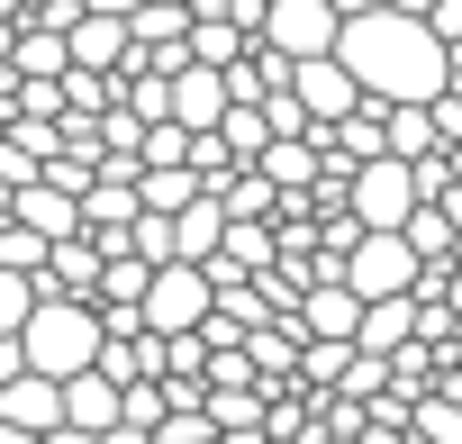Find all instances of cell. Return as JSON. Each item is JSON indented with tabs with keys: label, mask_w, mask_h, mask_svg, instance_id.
<instances>
[{
	"label": "cell",
	"mask_w": 462,
	"mask_h": 444,
	"mask_svg": "<svg viewBox=\"0 0 462 444\" xmlns=\"http://www.w3.org/2000/svg\"><path fill=\"white\" fill-rule=\"evenodd\" d=\"M336 55H345V73L363 82L372 109H435V100L453 91V46H444L426 19H408V10L354 19Z\"/></svg>",
	"instance_id": "obj_1"
},
{
	"label": "cell",
	"mask_w": 462,
	"mask_h": 444,
	"mask_svg": "<svg viewBox=\"0 0 462 444\" xmlns=\"http://www.w3.org/2000/svg\"><path fill=\"white\" fill-rule=\"evenodd\" d=\"M226 227H236V217H226V199H217V190H208L199 208H181V217H172L181 264H217V254H226Z\"/></svg>",
	"instance_id": "obj_14"
},
{
	"label": "cell",
	"mask_w": 462,
	"mask_h": 444,
	"mask_svg": "<svg viewBox=\"0 0 462 444\" xmlns=\"http://www.w3.org/2000/svg\"><path fill=\"white\" fill-rule=\"evenodd\" d=\"M46 264H55V245H46L37 227H19V217H10V227H0V273H28V282H37Z\"/></svg>",
	"instance_id": "obj_22"
},
{
	"label": "cell",
	"mask_w": 462,
	"mask_h": 444,
	"mask_svg": "<svg viewBox=\"0 0 462 444\" xmlns=\"http://www.w3.org/2000/svg\"><path fill=\"white\" fill-rule=\"evenodd\" d=\"M263 118H273V136H318V118L300 109V91H282V100H263Z\"/></svg>",
	"instance_id": "obj_25"
},
{
	"label": "cell",
	"mask_w": 462,
	"mask_h": 444,
	"mask_svg": "<svg viewBox=\"0 0 462 444\" xmlns=\"http://www.w3.org/2000/svg\"><path fill=\"white\" fill-rule=\"evenodd\" d=\"M408 444H462V399H453V390H426V399H417Z\"/></svg>",
	"instance_id": "obj_21"
},
{
	"label": "cell",
	"mask_w": 462,
	"mask_h": 444,
	"mask_svg": "<svg viewBox=\"0 0 462 444\" xmlns=\"http://www.w3.org/2000/svg\"><path fill=\"white\" fill-rule=\"evenodd\" d=\"M363 318H372V309H363L345 282H318V291L300 300V318H291V327H300L309 345H363Z\"/></svg>",
	"instance_id": "obj_8"
},
{
	"label": "cell",
	"mask_w": 462,
	"mask_h": 444,
	"mask_svg": "<svg viewBox=\"0 0 462 444\" xmlns=\"http://www.w3.org/2000/svg\"><path fill=\"white\" fill-rule=\"evenodd\" d=\"M28 372H46V381H82V372H100V354H109V318L91 309V300H37V318H28Z\"/></svg>",
	"instance_id": "obj_2"
},
{
	"label": "cell",
	"mask_w": 462,
	"mask_h": 444,
	"mask_svg": "<svg viewBox=\"0 0 462 444\" xmlns=\"http://www.w3.org/2000/svg\"><path fill=\"white\" fill-rule=\"evenodd\" d=\"M163 10H190V19H199V0H163Z\"/></svg>",
	"instance_id": "obj_29"
},
{
	"label": "cell",
	"mask_w": 462,
	"mask_h": 444,
	"mask_svg": "<svg viewBox=\"0 0 462 444\" xmlns=\"http://www.w3.org/2000/svg\"><path fill=\"white\" fill-rule=\"evenodd\" d=\"M19 381H28V345H19V336H0V390H19Z\"/></svg>",
	"instance_id": "obj_26"
},
{
	"label": "cell",
	"mask_w": 462,
	"mask_h": 444,
	"mask_svg": "<svg viewBox=\"0 0 462 444\" xmlns=\"http://www.w3.org/2000/svg\"><path fill=\"white\" fill-rule=\"evenodd\" d=\"M417 282H426V264H417L408 236H363L354 264H345V291H354L363 309H381V300H417Z\"/></svg>",
	"instance_id": "obj_4"
},
{
	"label": "cell",
	"mask_w": 462,
	"mask_h": 444,
	"mask_svg": "<svg viewBox=\"0 0 462 444\" xmlns=\"http://www.w3.org/2000/svg\"><path fill=\"white\" fill-rule=\"evenodd\" d=\"M19 37H28V28H19V10H0V64L19 55Z\"/></svg>",
	"instance_id": "obj_28"
},
{
	"label": "cell",
	"mask_w": 462,
	"mask_h": 444,
	"mask_svg": "<svg viewBox=\"0 0 462 444\" xmlns=\"http://www.w3.org/2000/svg\"><path fill=\"white\" fill-rule=\"evenodd\" d=\"M390 154H399V163H426V154H444V127H435V109H390Z\"/></svg>",
	"instance_id": "obj_19"
},
{
	"label": "cell",
	"mask_w": 462,
	"mask_h": 444,
	"mask_svg": "<svg viewBox=\"0 0 462 444\" xmlns=\"http://www.w3.org/2000/svg\"><path fill=\"white\" fill-rule=\"evenodd\" d=\"M263 46L291 55V64H318L345 46V19L327 10V0H273V19H263Z\"/></svg>",
	"instance_id": "obj_6"
},
{
	"label": "cell",
	"mask_w": 462,
	"mask_h": 444,
	"mask_svg": "<svg viewBox=\"0 0 462 444\" xmlns=\"http://www.w3.org/2000/svg\"><path fill=\"white\" fill-rule=\"evenodd\" d=\"M327 10H336V19L354 28V19H381V10H399V0H327Z\"/></svg>",
	"instance_id": "obj_27"
},
{
	"label": "cell",
	"mask_w": 462,
	"mask_h": 444,
	"mask_svg": "<svg viewBox=\"0 0 462 444\" xmlns=\"http://www.w3.org/2000/svg\"><path fill=\"white\" fill-rule=\"evenodd\" d=\"M127 37H136L145 55H172V46H190V10H163V0H145V10L127 19Z\"/></svg>",
	"instance_id": "obj_18"
},
{
	"label": "cell",
	"mask_w": 462,
	"mask_h": 444,
	"mask_svg": "<svg viewBox=\"0 0 462 444\" xmlns=\"http://www.w3.org/2000/svg\"><path fill=\"white\" fill-rule=\"evenodd\" d=\"M136 199H145L154 217H181V208H199L208 190H199V172H145V181H136Z\"/></svg>",
	"instance_id": "obj_20"
},
{
	"label": "cell",
	"mask_w": 462,
	"mask_h": 444,
	"mask_svg": "<svg viewBox=\"0 0 462 444\" xmlns=\"http://www.w3.org/2000/svg\"><path fill=\"white\" fill-rule=\"evenodd\" d=\"M345 208L363 217V236H408V217H417L426 199H417V172L390 154V163H363V172H354V199H345Z\"/></svg>",
	"instance_id": "obj_5"
},
{
	"label": "cell",
	"mask_w": 462,
	"mask_h": 444,
	"mask_svg": "<svg viewBox=\"0 0 462 444\" xmlns=\"http://www.w3.org/2000/svg\"><path fill=\"white\" fill-rule=\"evenodd\" d=\"M245 55H254V37H245L236 19H217V10H199V19H190V64H208V73H236Z\"/></svg>",
	"instance_id": "obj_15"
},
{
	"label": "cell",
	"mask_w": 462,
	"mask_h": 444,
	"mask_svg": "<svg viewBox=\"0 0 462 444\" xmlns=\"http://www.w3.org/2000/svg\"><path fill=\"white\" fill-rule=\"evenodd\" d=\"M37 300H46V291H37L28 273H0V336H28V318H37Z\"/></svg>",
	"instance_id": "obj_23"
},
{
	"label": "cell",
	"mask_w": 462,
	"mask_h": 444,
	"mask_svg": "<svg viewBox=\"0 0 462 444\" xmlns=\"http://www.w3.org/2000/svg\"><path fill=\"white\" fill-rule=\"evenodd\" d=\"M226 109H236L226 73H208V64L172 73V127H190V136H217V127H226Z\"/></svg>",
	"instance_id": "obj_10"
},
{
	"label": "cell",
	"mask_w": 462,
	"mask_h": 444,
	"mask_svg": "<svg viewBox=\"0 0 462 444\" xmlns=\"http://www.w3.org/2000/svg\"><path fill=\"white\" fill-rule=\"evenodd\" d=\"M55 444H91V435H55Z\"/></svg>",
	"instance_id": "obj_30"
},
{
	"label": "cell",
	"mask_w": 462,
	"mask_h": 444,
	"mask_svg": "<svg viewBox=\"0 0 462 444\" xmlns=\"http://www.w3.org/2000/svg\"><path fill=\"white\" fill-rule=\"evenodd\" d=\"M0 426H19V435H64V381H46V372H28L19 390H0Z\"/></svg>",
	"instance_id": "obj_12"
},
{
	"label": "cell",
	"mask_w": 462,
	"mask_h": 444,
	"mask_svg": "<svg viewBox=\"0 0 462 444\" xmlns=\"http://www.w3.org/2000/svg\"><path fill=\"white\" fill-rule=\"evenodd\" d=\"M100 282H109V254H100V236H73V245H55V264L37 273V291H46V300H91V309H100Z\"/></svg>",
	"instance_id": "obj_11"
},
{
	"label": "cell",
	"mask_w": 462,
	"mask_h": 444,
	"mask_svg": "<svg viewBox=\"0 0 462 444\" xmlns=\"http://www.w3.org/2000/svg\"><path fill=\"white\" fill-rule=\"evenodd\" d=\"M417 345V300H381L372 318H363V354H381V363H399Z\"/></svg>",
	"instance_id": "obj_17"
},
{
	"label": "cell",
	"mask_w": 462,
	"mask_h": 444,
	"mask_svg": "<svg viewBox=\"0 0 462 444\" xmlns=\"http://www.w3.org/2000/svg\"><path fill=\"white\" fill-rule=\"evenodd\" d=\"M291 91H300V109H309L318 127H345V118H363V109H372V100H363V82L345 73V55L300 64V73H291Z\"/></svg>",
	"instance_id": "obj_7"
},
{
	"label": "cell",
	"mask_w": 462,
	"mask_h": 444,
	"mask_svg": "<svg viewBox=\"0 0 462 444\" xmlns=\"http://www.w3.org/2000/svg\"><path fill=\"white\" fill-rule=\"evenodd\" d=\"M10 73H19V82H64V73H73V37L28 28V37H19V55H10Z\"/></svg>",
	"instance_id": "obj_16"
},
{
	"label": "cell",
	"mask_w": 462,
	"mask_h": 444,
	"mask_svg": "<svg viewBox=\"0 0 462 444\" xmlns=\"http://www.w3.org/2000/svg\"><path fill=\"white\" fill-rule=\"evenodd\" d=\"M19 227H37L46 245L91 236V227H82V199H73V190H55V181H28V190H19Z\"/></svg>",
	"instance_id": "obj_13"
},
{
	"label": "cell",
	"mask_w": 462,
	"mask_h": 444,
	"mask_svg": "<svg viewBox=\"0 0 462 444\" xmlns=\"http://www.w3.org/2000/svg\"><path fill=\"white\" fill-rule=\"evenodd\" d=\"M208 318H217V282H208L199 264H163L154 291H145V327H154L163 345H181V336H199Z\"/></svg>",
	"instance_id": "obj_3"
},
{
	"label": "cell",
	"mask_w": 462,
	"mask_h": 444,
	"mask_svg": "<svg viewBox=\"0 0 462 444\" xmlns=\"http://www.w3.org/2000/svg\"><path fill=\"white\" fill-rule=\"evenodd\" d=\"M0 181H10V190H28V181H46V163H37V154H28V145L10 136V127H0Z\"/></svg>",
	"instance_id": "obj_24"
},
{
	"label": "cell",
	"mask_w": 462,
	"mask_h": 444,
	"mask_svg": "<svg viewBox=\"0 0 462 444\" xmlns=\"http://www.w3.org/2000/svg\"><path fill=\"white\" fill-rule=\"evenodd\" d=\"M118 417H127V390H118L109 372H82V381H64V435H91V444H109V435H118Z\"/></svg>",
	"instance_id": "obj_9"
}]
</instances>
